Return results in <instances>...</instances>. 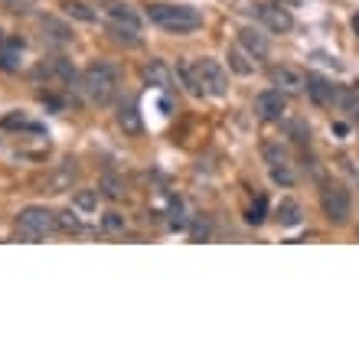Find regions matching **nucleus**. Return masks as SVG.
<instances>
[{
  "instance_id": "nucleus-16",
  "label": "nucleus",
  "mask_w": 359,
  "mask_h": 359,
  "mask_svg": "<svg viewBox=\"0 0 359 359\" xmlns=\"http://www.w3.org/2000/svg\"><path fill=\"white\" fill-rule=\"evenodd\" d=\"M23 66V39H10L7 46L0 49V69L4 72H20Z\"/></svg>"
},
{
  "instance_id": "nucleus-21",
  "label": "nucleus",
  "mask_w": 359,
  "mask_h": 359,
  "mask_svg": "<svg viewBox=\"0 0 359 359\" xmlns=\"http://www.w3.org/2000/svg\"><path fill=\"white\" fill-rule=\"evenodd\" d=\"M72 203H76V209H82V212H95V209H98V189H79Z\"/></svg>"
},
{
  "instance_id": "nucleus-5",
  "label": "nucleus",
  "mask_w": 359,
  "mask_h": 359,
  "mask_svg": "<svg viewBox=\"0 0 359 359\" xmlns=\"http://www.w3.org/2000/svg\"><path fill=\"white\" fill-rule=\"evenodd\" d=\"M196 72H199V82H203V92L206 95L222 98L229 92V76L216 59H196Z\"/></svg>"
},
{
  "instance_id": "nucleus-33",
  "label": "nucleus",
  "mask_w": 359,
  "mask_h": 359,
  "mask_svg": "<svg viewBox=\"0 0 359 359\" xmlns=\"http://www.w3.org/2000/svg\"><path fill=\"white\" fill-rule=\"evenodd\" d=\"M353 33H356V36H359V13H356V17H353Z\"/></svg>"
},
{
  "instance_id": "nucleus-23",
  "label": "nucleus",
  "mask_w": 359,
  "mask_h": 359,
  "mask_svg": "<svg viewBox=\"0 0 359 359\" xmlns=\"http://www.w3.org/2000/svg\"><path fill=\"white\" fill-rule=\"evenodd\" d=\"M245 219H248V222H252V226H262V222H265V219H268V199H265V196H258L255 203L248 206Z\"/></svg>"
},
{
  "instance_id": "nucleus-4",
  "label": "nucleus",
  "mask_w": 359,
  "mask_h": 359,
  "mask_svg": "<svg viewBox=\"0 0 359 359\" xmlns=\"http://www.w3.org/2000/svg\"><path fill=\"white\" fill-rule=\"evenodd\" d=\"M320 209H323V216L330 219L333 226H343V222L350 219V212H353V199H350V193H346L343 187L327 183V187L320 189Z\"/></svg>"
},
{
  "instance_id": "nucleus-15",
  "label": "nucleus",
  "mask_w": 359,
  "mask_h": 359,
  "mask_svg": "<svg viewBox=\"0 0 359 359\" xmlns=\"http://www.w3.org/2000/svg\"><path fill=\"white\" fill-rule=\"evenodd\" d=\"M118 128H121L124 134H141L144 124H141V114H137V104L134 102H121V108H118Z\"/></svg>"
},
{
  "instance_id": "nucleus-25",
  "label": "nucleus",
  "mask_w": 359,
  "mask_h": 359,
  "mask_svg": "<svg viewBox=\"0 0 359 359\" xmlns=\"http://www.w3.org/2000/svg\"><path fill=\"white\" fill-rule=\"evenodd\" d=\"M56 222L62 232H82V219L72 212V209H66V212H56Z\"/></svg>"
},
{
  "instance_id": "nucleus-2",
  "label": "nucleus",
  "mask_w": 359,
  "mask_h": 359,
  "mask_svg": "<svg viewBox=\"0 0 359 359\" xmlns=\"http://www.w3.org/2000/svg\"><path fill=\"white\" fill-rule=\"evenodd\" d=\"M147 17L167 33H193L203 27V13L193 7H183V4H151Z\"/></svg>"
},
{
  "instance_id": "nucleus-31",
  "label": "nucleus",
  "mask_w": 359,
  "mask_h": 359,
  "mask_svg": "<svg viewBox=\"0 0 359 359\" xmlns=\"http://www.w3.org/2000/svg\"><path fill=\"white\" fill-rule=\"evenodd\" d=\"M271 180L281 187H294V170H271Z\"/></svg>"
},
{
  "instance_id": "nucleus-29",
  "label": "nucleus",
  "mask_w": 359,
  "mask_h": 359,
  "mask_svg": "<svg viewBox=\"0 0 359 359\" xmlns=\"http://www.w3.org/2000/svg\"><path fill=\"white\" fill-rule=\"evenodd\" d=\"M102 229H104V232H121V229H124V216H121V212H104V216H102Z\"/></svg>"
},
{
  "instance_id": "nucleus-18",
  "label": "nucleus",
  "mask_w": 359,
  "mask_h": 359,
  "mask_svg": "<svg viewBox=\"0 0 359 359\" xmlns=\"http://www.w3.org/2000/svg\"><path fill=\"white\" fill-rule=\"evenodd\" d=\"M278 219H281V226H301V206H297V199H281V206H278Z\"/></svg>"
},
{
  "instance_id": "nucleus-13",
  "label": "nucleus",
  "mask_w": 359,
  "mask_h": 359,
  "mask_svg": "<svg viewBox=\"0 0 359 359\" xmlns=\"http://www.w3.org/2000/svg\"><path fill=\"white\" fill-rule=\"evenodd\" d=\"M177 76L180 82H183V88H187L193 98H203V82H199V72H196V62H189V59H180L177 62Z\"/></svg>"
},
{
  "instance_id": "nucleus-24",
  "label": "nucleus",
  "mask_w": 359,
  "mask_h": 359,
  "mask_svg": "<svg viewBox=\"0 0 359 359\" xmlns=\"http://www.w3.org/2000/svg\"><path fill=\"white\" fill-rule=\"evenodd\" d=\"M72 177H76V167H72V163H66L56 177L49 180V193H62V189L69 187V180H72Z\"/></svg>"
},
{
  "instance_id": "nucleus-14",
  "label": "nucleus",
  "mask_w": 359,
  "mask_h": 359,
  "mask_svg": "<svg viewBox=\"0 0 359 359\" xmlns=\"http://www.w3.org/2000/svg\"><path fill=\"white\" fill-rule=\"evenodd\" d=\"M238 46L245 49L248 56H255V59H265L268 56V39L262 36V33H255L252 27L238 29Z\"/></svg>"
},
{
  "instance_id": "nucleus-20",
  "label": "nucleus",
  "mask_w": 359,
  "mask_h": 359,
  "mask_svg": "<svg viewBox=\"0 0 359 359\" xmlns=\"http://www.w3.org/2000/svg\"><path fill=\"white\" fill-rule=\"evenodd\" d=\"M43 29H49V39H53V43H59V46L72 39V33H69V29L62 27L59 20H53V17H46V20H43Z\"/></svg>"
},
{
  "instance_id": "nucleus-17",
  "label": "nucleus",
  "mask_w": 359,
  "mask_h": 359,
  "mask_svg": "<svg viewBox=\"0 0 359 359\" xmlns=\"http://www.w3.org/2000/svg\"><path fill=\"white\" fill-rule=\"evenodd\" d=\"M262 154H265L268 170H291V161H287V154H284L281 144H265Z\"/></svg>"
},
{
  "instance_id": "nucleus-22",
  "label": "nucleus",
  "mask_w": 359,
  "mask_h": 359,
  "mask_svg": "<svg viewBox=\"0 0 359 359\" xmlns=\"http://www.w3.org/2000/svg\"><path fill=\"white\" fill-rule=\"evenodd\" d=\"M98 189H102L108 199H121L124 196V183L114 177V173H104V177H102V187H98Z\"/></svg>"
},
{
  "instance_id": "nucleus-27",
  "label": "nucleus",
  "mask_w": 359,
  "mask_h": 359,
  "mask_svg": "<svg viewBox=\"0 0 359 359\" xmlns=\"http://www.w3.org/2000/svg\"><path fill=\"white\" fill-rule=\"evenodd\" d=\"M340 104H343V111L350 114L353 121H359V95L356 92H343L340 95Z\"/></svg>"
},
{
  "instance_id": "nucleus-30",
  "label": "nucleus",
  "mask_w": 359,
  "mask_h": 359,
  "mask_svg": "<svg viewBox=\"0 0 359 359\" xmlns=\"http://www.w3.org/2000/svg\"><path fill=\"white\" fill-rule=\"evenodd\" d=\"M0 124H4V128H27V131H39V124L27 121L23 114H7V118H4Z\"/></svg>"
},
{
  "instance_id": "nucleus-6",
  "label": "nucleus",
  "mask_w": 359,
  "mask_h": 359,
  "mask_svg": "<svg viewBox=\"0 0 359 359\" xmlns=\"http://www.w3.org/2000/svg\"><path fill=\"white\" fill-rule=\"evenodd\" d=\"M284 111H287V95L281 88H268L255 98V114L262 121H281Z\"/></svg>"
},
{
  "instance_id": "nucleus-26",
  "label": "nucleus",
  "mask_w": 359,
  "mask_h": 359,
  "mask_svg": "<svg viewBox=\"0 0 359 359\" xmlns=\"http://www.w3.org/2000/svg\"><path fill=\"white\" fill-rule=\"evenodd\" d=\"M62 7H66L69 17H76V20H86V23H92L95 20V10H88L86 4H79V0H66Z\"/></svg>"
},
{
  "instance_id": "nucleus-34",
  "label": "nucleus",
  "mask_w": 359,
  "mask_h": 359,
  "mask_svg": "<svg viewBox=\"0 0 359 359\" xmlns=\"http://www.w3.org/2000/svg\"><path fill=\"white\" fill-rule=\"evenodd\" d=\"M7 4H17V0H7Z\"/></svg>"
},
{
  "instance_id": "nucleus-12",
  "label": "nucleus",
  "mask_w": 359,
  "mask_h": 359,
  "mask_svg": "<svg viewBox=\"0 0 359 359\" xmlns=\"http://www.w3.org/2000/svg\"><path fill=\"white\" fill-rule=\"evenodd\" d=\"M141 76H144V82H147V86L161 88V92H170V88H173V72H170L167 66H163L161 59L147 62V66L141 69Z\"/></svg>"
},
{
  "instance_id": "nucleus-28",
  "label": "nucleus",
  "mask_w": 359,
  "mask_h": 359,
  "mask_svg": "<svg viewBox=\"0 0 359 359\" xmlns=\"http://www.w3.org/2000/svg\"><path fill=\"white\" fill-rule=\"evenodd\" d=\"M287 134H291V141H297V144L311 141V128H307L304 121H291V124H287Z\"/></svg>"
},
{
  "instance_id": "nucleus-11",
  "label": "nucleus",
  "mask_w": 359,
  "mask_h": 359,
  "mask_svg": "<svg viewBox=\"0 0 359 359\" xmlns=\"http://www.w3.org/2000/svg\"><path fill=\"white\" fill-rule=\"evenodd\" d=\"M255 17L265 23L271 33H287V29L294 27V20H291V13L287 10H281V7H271V4H258L255 7Z\"/></svg>"
},
{
  "instance_id": "nucleus-19",
  "label": "nucleus",
  "mask_w": 359,
  "mask_h": 359,
  "mask_svg": "<svg viewBox=\"0 0 359 359\" xmlns=\"http://www.w3.org/2000/svg\"><path fill=\"white\" fill-rule=\"evenodd\" d=\"M229 66L236 69L238 76H248V72L255 69V66H252V62H248V53H245V49H242V46L229 49Z\"/></svg>"
},
{
  "instance_id": "nucleus-1",
  "label": "nucleus",
  "mask_w": 359,
  "mask_h": 359,
  "mask_svg": "<svg viewBox=\"0 0 359 359\" xmlns=\"http://www.w3.org/2000/svg\"><path fill=\"white\" fill-rule=\"evenodd\" d=\"M82 88H86L88 102L95 104H111L121 88V69L114 62H92L82 76Z\"/></svg>"
},
{
  "instance_id": "nucleus-9",
  "label": "nucleus",
  "mask_w": 359,
  "mask_h": 359,
  "mask_svg": "<svg viewBox=\"0 0 359 359\" xmlns=\"http://www.w3.org/2000/svg\"><path fill=\"white\" fill-rule=\"evenodd\" d=\"M271 82L281 88L284 95H297L307 88V76L301 69H291V66H274L271 69Z\"/></svg>"
},
{
  "instance_id": "nucleus-10",
  "label": "nucleus",
  "mask_w": 359,
  "mask_h": 359,
  "mask_svg": "<svg viewBox=\"0 0 359 359\" xmlns=\"http://www.w3.org/2000/svg\"><path fill=\"white\" fill-rule=\"evenodd\" d=\"M307 95H311V102L320 104V108H327V104H333V102H340L337 86H333L330 79L317 76V72H311V76H307Z\"/></svg>"
},
{
  "instance_id": "nucleus-7",
  "label": "nucleus",
  "mask_w": 359,
  "mask_h": 359,
  "mask_svg": "<svg viewBox=\"0 0 359 359\" xmlns=\"http://www.w3.org/2000/svg\"><path fill=\"white\" fill-rule=\"evenodd\" d=\"M104 17L114 23V29H128V33H137L141 29V17L134 13L124 0H104Z\"/></svg>"
},
{
  "instance_id": "nucleus-32",
  "label": "nucleus",
  "mask_w": 359,
  "mask_h": 359,
  "mask_svg": "<svg viewBox=\"0 0 359 359\" xmlns=\"http://www.w3.org/2000/svg\"><path fill=\"white\" fill-rule=\"evenodd\" d=\"M209 236V226L206 222H196V229H193V238H206Z\"/></svg>"
},
{
  "instance_id": "nucleus-8",
  "label": "nucleus",
  "mask_w": 359,
  "mask_h": 359,
  "mask_svg": "<svg viewBox=\"0 0 359 359\" xmlns=\"http://www.w3.org/2000/svg\"><path fill=\"white\" fill-rule=\"evenodd\" d=\"M36 76L53 82V86H72V82H76V69H72L69 59L56 56V59H49V62H43V66L36 69Z\"/></svg>"
},
{
  "instance_id": "nucleus-3",
  "label": "nucleus",
  "mask_w": 359,
  "mask_h": 359,
  "mask_svg": "<svg viewBox=\"0 0 359 359\" xmlns=\"http://www.w3.org/2000/svg\"><path fill=\"white\" fill-rule=\"evenodd\" d=\"M56 229H59L56 212L46 206H27L17 216V236L27 238V242H39V238H46Z\"/></svg>"
}]
</instances>
